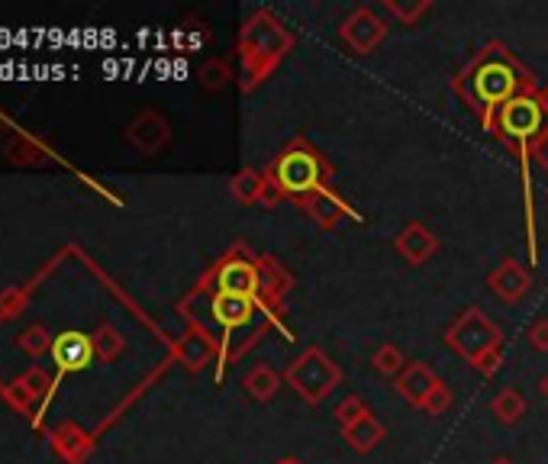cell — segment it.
Returning <instances> with one entry per match:
<instances>
[{"label": "cell", "mask_w": 548, "mask_h": 464, "mask_svg": "<svg viewBox=\"0 0 548 464\" xmlns=\"http://www.w3.org/2000/svg\"><path fill=\"white\" fill-rule=\"evenodd\" d=\"M455 91L465 100L468 110L481 116L484 129H494V116L503 104H510L519 94H539L536 78L529 75L500 42H490L468 62V68L455 78Z\"/></svg>", "instance_id": "obj_1"}, {"label": "cell", "mask_w": 548, "mask_h": 464, "mask_svg": "<svg viewBox=\"0 0 548 464\" xmlns=\"http://www.w3.org/2000/svg\"><path fill=\"white\" fill-rule=\"evenodd\" d=\"M294 49V33L287 29L271 10H258L242 26L239 36V58H242V91H255L281 58Z\"/></svg>", "instance_id": "obj_2"}, {"label": "cell", "mask_w": 548, "mask_h": 464, "mask_svg": "<svg viewBox=\"0 0 548 464\" xmlns=\"http://www.w3.org/2000/svg\"><path fill=\"white\" fill-rule=\"evenodd\" d=\"M268 181L278 187L281 197H291V200H304L320 187H329L333 181V165L326 162V155L310 145L304 136H297L294 142H287L281 155L265 168Z\"/></svg>", "instance_id": "obj_3"}, {"label": "cell", "mask_w": 548, "mask_h": 464, "mask_svg": "<svg viewBox=\"0 0 548 464\" xmlns=\"http://www.w3.org/2000/svg\"><path fill=\"white\" fill-rule=\"evenodd\" d=\"M284 381L300 400H307L310 406H316L342 384V368L323 352L320 345H307L304 352H300L291 365H287Z\"/></svg>", "instance_id": "obj_4"}, {"label": "cell", "mask_w": 548, "mask_h": 464, "mask_svg": "<svg viewBox=\"0 0 548 464\" xmlns=\"http://www.w3.org/2000/svg\"><path fill=\"white\" fill-rule=\"evenodd\" d=\"M442 339L455 355H461L474 368L487 352H494V348L503 345V332L494 319H487L478 307H468L458 313V319L445 329Z\"/></svg>", "instance_id": "obj_5"}, {"label": "cell", "mask_w": 548, "mask_h": 464, "mask_svg": "<svg viewBox=\"0 0 548 464\" xmlns=\"http://www.w3.org/2000/svg\"><path fill=\"white\" fill-rule=\"evenodd\" d=\"M216 294H236V297H249L255 300L265 313V300H262V274H258V255H242V252H229L220 265L210 274Z\"/></svg>", "instance_id": "obj_6"}, {"label": "cell", "mask_w": 548, "mask_h": 464, "mask_svg": "<svg viewBox=\"0 0 548 464\" xmlns=\"http://www.w3.org/2000/svg\"><path fill=\"white\" fill-rule=\"evenodd\" d=\"M210 319L216 326L223 329V339H229V336H236V332H242V329H249L252 323L258 326V323H265V313H262V307H258L255 300H249V297H236V294H210ZM271 323V319H268Z\"/></svg>", "instance_id": "obj_7"}, {"label": "cell", "mask_w": 548, "mask_h": 464, "mask_svg": "<svg viewBox=\"0 0 548 464\" xmlns=\"http://www.w3.org/2000/svg\"><path fill=\"white\" fill-rule=\"evenodd\" d=\"M384 36H387V23L371 7H355L339 26V39L355 55H371L384 42Z\"/></svg>", "instance_id": "obj_8"}, {"label": "cell", "mask_w": 548, "mask_h": 464, "mask_svg": "<svg viewBox=\"0 0 548 464\" xmlns=\"http://www.w3.org/2000/svg\"><path fill=\"white\" fill-rule=\"evenodd\" d=\"M300 207H304V213L310 216V220L320 226V229H336L342 220H362L349 203H345L333 187H320V191H313L310 197L300 200Z\"/></svg>", "instance_id": "obj_9"}, {"label": "cell", "mask_w": 548, "mask_h": 464, "mask_svg": "<svg viewBox=\"0 0 548 464\" xmlns=\"http://www.w3.org/2000/svg\"><path fill=\"white\" fill-rule=\"evenodd\" d=\"M487 287L490 294H497L503 303H519L532 287V274L529 268L519 265L516 258H503L500 265L487 274Z\"/></svg>", "instance_id": "obj_10"}, {"label": "cell", "mask_w": 548, "mask_h": 464, "mask_svg": "<svg viewBox=\"0 0 548 464\" xmlns=\"http://www.w3.org/2000/svg\"><path fill=\"white\" fill-rule=\"evenodd\" d=\"M394 245H397V252L403 255V261H407V265L420 268V265H426L432 255H436L439 239L432 236V229L426 223H407V226L397 232Z\"/></svg>", "instance_id": "obj_11"}, {"label": "cell", "mask_w": 548, "mask_h": 464, "mask_svg": "<svg viewBox=\"0 0 548 464\" xmlns=\"http://www.w3.org/2000/svg\"><path fill=\"white\" fill-rule=\"evenodd\" d=\"M52 358L62 371H84L94 358V342L81 332H62L52 342Z\"/></svg>", "instance_id": "obj_12"}, {"label": "cell", "mask_w": 548, "mask_h": 464, "mask_svg": "<svg viewBox=\"0 0 548 464\" xmlns=\"http://www.w3.org/2000/svg\"><path fill=\"white\" fill-rule=\"evenodd\" d=\"M397 394L413 403V406H423V400L429 397V390L439 384V377L436 371H432L426 361H407V368H403L397 374Z\"/></svg>", "instance_id": "obj_13"}, {"label": "cell", "mask_w": 548, "mask_h": 464, "mask_svg": "<svg viewBox=\"0 0 548 464\" xmlns=\"http://www.w3.org/2000/svg\"><path fill=\"white\" fill-rule=\"evenodd\" d=\"M168 136H171L168 133V123L158 113H142L139 120L129 126V139H133L146 155L162 149V145L168 142Z\"/></svg>", "instance_id": "obj_14"}, {"label": "cell", "mask_w": 548, "mask_h": 464, "mask_svg": "<svg viewBox=\"0 0 548 464\" xmlns=\"http://www.w3.org/2000/svg\"><path fill=\"white\" fill-rule=\"evenodd\" d=\"M178 352H181V361L191 371H200L204 365H210V361L216 358V352H220V345H216V339L210 336V332L204 329H194L191 336H184L181 345H178Z\"/></svg>", "instance_id": "obj_15"}, {"label": "cell", "mask_w": 548, "mask_h": 464, "mask_svg": "<svg viewBox=\"0 0 548 464\" xmlns=\"http://www.w3.org/2000/svg\"><path fill=\"white\" fill-rule=\"evenodd\" d=\"M265 187H268V174L258 171V168H242L233 181H229V194H233L242 207H255L262 203L265 197Z\"/></svg>", "instance_id": "obj_16"}, {"label": "cell", "mask_w": 548, "mask_h": 464, "mask_svg": "<svg viewBox=\"0 0 548 464\" xmlns=\"http://www.w3.org/2000/svg\"><path fill=\"white\" fill-rule=\"evenodd\" d=\"M342 435H345V442H349L358 455H368V452H374L381 442H384V423L378 416H365V419H358L355 426H349V429H342Z\"/></svg>", "instance_id": "obj_17"}, {"label": "cell", "mask_w": 548, "mask_h": 464, "mask_svg": "<svg viewBox=\"0 0 548 464\" xmlns=\"http://www.w3.org/2000/svg\"><path fill=\"white\" fill-rule=\"evenodd\" d=\"M281 381H284V374H278L271 365H255L242 377V387L255 403H268L281 390Z\"/></svg>", "instance_id": "obj_18"}, {"label": "cell", "mask_w": 548, "mask_h": 464, "mask_svg": "<svg viewBox=\"0 0 548 464\" xmlns=\"http://www.w3.org/2000/svg\"><path fill=\"white\" fill-rule=\"evenodd\" d=\"M490 413H494L503 426H516L526 416V397L516 387H503L500 394L490 400Z\"/></svg>", "instance_id": "obj_19"}, {"label": "cell", "mask_w": 548, "mask_h": 464, "mask_svg": "<svg viewBox=\"0 0 548 464\" xmlns=\"http://www.w3.org/2000/svg\"><path fill=\"white\" fill-rule=\"evenodd\" d=\"M371 361H374V368H378V374L394 377V381H397V374L407 368V358H403V352H400L397 345H391V342H384V345L374 348Z\"/></svg>", "instance_id": "obj_20"}, {"label": "cell", "mask_w": 548, "mask_h": 464, "mask_svg": "<svg viewBox=\"0 0 548 464\" xmlns=\"http://www.w3.org/2000/svg\"><path fill=\"white\" fill-rule=\"evenodd\" d=\"M371 410H368V403L358 397V394H349L345 397L339 406H336V423H339V429H349V426H355L358 419H365Z\"/></svg>", "instance_id": "obj_21"}, {"label": "cell", "mask_w": 548, "mask_h": 464, "mask_svg": "<svg viewBox=\"0 0 548 464\" xmlns=\"http://www.w3.org/2000/svg\"><path fill=\"white\" fill-rule=\"evenodd\" d=\"M384 10L391 13V17H394L397 23L413 26L416 20L423 17V13L432 10V4H429V0H420V4H397V0H384Z\"/></svg>", "instance_id": "obj_22"}, {"label": "cell", "mask_w": 548, "mask_h": 464, "mask_svg": "<svg viewBox=\"0 0 548 464\" xmlns=\"http://www.w3.org/2000/svg\"><path fill=\"white\" fill-rule=\"evenodd\" d=\"M452 400H455V397H452V387L445 384V381H439L436 387L429 390V397L423 400L420 410H423V413H429V416H442V413H449Z\"/></svg>", "instance_id": "obj_23"}, {"label": "cell", "mask_w": 548, "mask_h": 464, "mask_svg": "<svg viewBox=\"0 0 548 464\" xmlns=\"http://www.w3.org/2000/svg\"><path fill=\"white\" fill-rule=\"evenodd\" d=\"M229 78H233V71H229L226 62H210V65H204V71H200V84H204L207 91H220V87L229 84Z\"/></svg>", "instance_id": "obj_24"}, {"label": "cell", "mask_w": 548, "mask_h": 464, "mask_svg": "<svg viewBox=\"0 0 548 464\" xmlns=\"http://www.w3.org/2000/svg\"><path fill=\"white\" fill-rule=\"evenodd\" d=\"M526 336H529L532 348H539V352H548V316L536 319V323L529 326Z\"/></svg>", "instance_id": "obj_25"}, {"label": "cell", "mask_w": 548, "mask_h": 464, "mask_svg": "<svg viewBox=\"0 0 548 464\" xmlns=\"http://www.w3.org/2000/svg\"><path fill=\"white\" fill-rule=\"evenodd\" d=\"M532 162H536V165L548 174V126H545L542 139L536 142V149H532Z\"/></svg>", "instance_id": "obj_26"}, {"label": "cell", "mask_w": 548, "mask_h": 464, "mask_svg": "<svg viewBox=\"0 0 548 464\" xmlns=\"http://www.w3.org/2000/svg\"><path fill=\"white\" fill-rule=\"evenodd\" d=\"M539 104H542V110H545V116H548V84L539 87Z\"/></svg>", "instance_id": "obj_27"}, {"label": "cell", "mask_w": 548, "mask_h": 464, "mask_svg": "<svg viewBox=\"0 0 548 464\" xmlns=\"http://www.w3.org/2000/svg\"><path fill=\"white\" fill-rule=\"evenodd\" d=\"M539 394H542V400H548V371L539 377Z\"/></svg>", "instance_id": "obj_28"}, {"label": "cell", "mask_w": 548, "mask_h": 464, "mask_svg": "<svg viewBox=\"0 0 548 464\" xmlns=\"http://www.w3.org/2000/svg\"><path fill=\"white\" fill-rule=\"evenodd\" d=\"M487 464H516L513 458H507V455H497V458H490Z\"/></svg>", "instance_id": "obj_29"}, {"label": "cell", "mask_w": 548, "mask_h": 464, "mask_svg": "<svg viewBox=\"0 0 548 464\" xmlns=\"http://www.w3.org/2000/svg\"><path fill=\"white\" fill-rule=\"evenodd\" d=\"M274 464H304V461H300V458H294V455H287V458H278V461H274Z\"/></svg>", "instance_id": "obj_30"}]
</instances>
